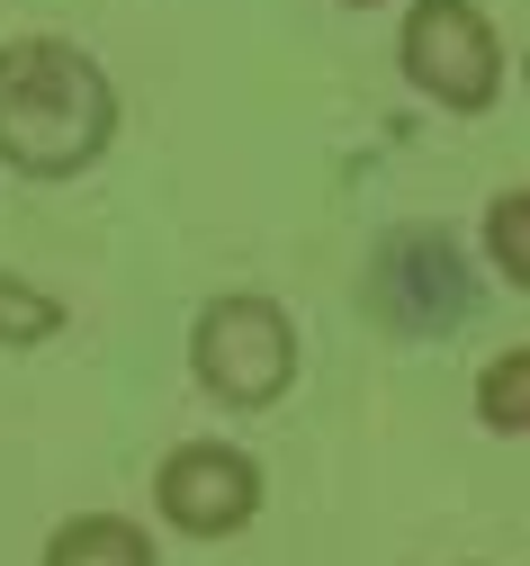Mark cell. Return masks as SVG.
<instances>
[{"label":"cell","instance_id":"1","mask_svg":"<svg viewBox=\"0 0 530 566\" xmlns=\"http://www.w3.org/2000/svg\"><path fill=\"white\" fill-rule=\"evenodd\" d=\"M117 145V82L72 36L0 45V163L19 180H82Z\"/></svg>","mask_w":530,"mask_h":566},{"label":"cell","instance_id":"2","mask_svg":"<svg viewBox=\"0 0 530 566\" xmlns=\"http://www.w3.org/2000/svg\"><path fill=\"white\" fill-rule=\"evenodd\" d=\"M189 378L216 396V405H235V413H261L297 387V324L279 297L261 289H225L198 306L189 324Z\"/></svg>","mask_w":530,"mask_h":566},{"label":"cell","instance_id":"3","mask_svg":"<svg viewBox=\"0 0 530 566\" xmlns=\"http://www.w3.org/2000/svg\"><path fill=\"white\" fill-rule=\"evenodd\" d=\"M396 63L449 117H477V108L503 99V36L486 28L477 0H414L405 28H396Z\"/></svg>","mask_w":530,"mask_h":566},{"label":"cell","instance_id":"4","mask_svg":"<svg viewBox=\"0 0 530 566\" xmlns=\"http://www.w3.org/2000/svg\"><path fill=\"white\" fill-rule=\"evenodd\" d=\"M154 513L180 539H235V531H252V513H261L252 450H235V441H180L154 468Z\"/></svg>","mask_w":530,"mask_h":566},{"label":"cell","instance_id":"5","mask_svg":"<svg viewBox=\"0 0 530 566\" xmlns=\"http://www.w3.org/2000/svg\"><path fill=\"white\" fill-rule=\"evenodd\" d=\"M387 252L414 261V279H368V306L387 315V324L432 333V324H459V315H468V270H459V243H449V234L414 226V234H396Z\"/></svg>","mask_w":530,"mask_h":566},{"label":"cell","instance_id":"6","mask_svg":"<svg viewBox=\"0 0 530 566\" xmlns=\"http://www.w3.org/2000/svg\"><path fill=\"white\" fill-rule=\"evenodd\" d=\"M45 566H163V557H154V531L126 513H72V522H54Z\"/></svg>","mask_w":530,"mask_h":566},{"label":"cell","instance_id":"7","mask_svg":"<svg viewBox=\"0 0 530 566\" xmlns=\"http://www.w3.org/2000/svg\"><path fill=\"white\" fill-rule=\"evenodd\" d=\"M477 422L486 432H530V342L495 350V360L477 369Z\"/></svg>","mask_w":530,"mask_h":566},{"label":"cell","instance_id":"8","mask_svg":"<svg viewBox=\"0 0 530 566\" xmlns=\"http://www.w3.org/2000/svg\"><path fill=\"white\" fill-rule=\"evenodd\" d=\"M54 333H63V297L19 279V270H0V350H37Z\"/></svg>","mask_w":530,"mask_h":566},{"label":"cell","instance_id":"9","mask_svg":"<svg viewBox=\"0 0 530 566\" xmlns=\"http://www.w3.org/2000/svg\"><path fill=\"white\" fill-rule=\"evenodd\" d=\"M486 252H495V270L512 289H530V189H503L486 207Z\"/></svg>","mask_w":530,"mask_h":566},{"label":"cell","instance_id":"10","mask_svg":"<svg viewBox=\"0 0 530 566\" xmlns=\"http://www.w3.org/2000/svg\"><path fill=\"white\" fill-rule=\"evenodd\" d=\"M351 10H377V0H351Z\"/></svg>","mask_w":530,"mask_h":566},{"label":"cell","instance_id":"11","mask_svg":"<svg viewBox=\"0 0 530 566\" xmlns=\"http://www.w3.org/2000/svg\"><path fill=\"white\" fill-rule=\"evenodd\" d=\"M521 73H530V63H521Z\"/></svg>","mask_w":530,"mask_h":566}]
</instances>
